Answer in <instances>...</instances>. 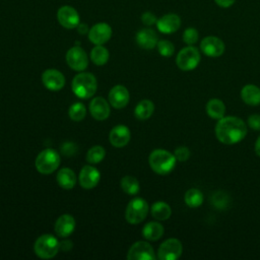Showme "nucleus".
Segmentation results:
<instances>
[{"mask_svg": "<svg viewBox=\"0 0 260 260\" xmlns=\"http://www.w3.org/2000/svg\"><path fill=\"white\" fill-rule=\"evenodd\" d=\"M241 99L248 106H258L260 104V87L255 84H246L241 89Z\"/></svg>", "mask_w": 260, "mask_h": 260, "instance_id": "22", "label": "nucleus"}, {"mask_svg": "<svg viewBox=\"0 0 260 260\" xmlns=\"http://www.w3.org/2000/svg\"><path fill=\"white\" fill-rule=\"evenodd\" d=\"M200 60V51L194 46H187L178 53L176 57V64L181 70L190 71L199 65Z\"/></svg>", "mask_w": 260, "mask_h": 260, "instance_id": "7", "label": "nucleus"}, {"mask_svg": "<svg viewBox=\"0 0 260 260\" xmlns=\"http://www.w3.org/2000/svg\"><path fill=\"white\" fill-rule=\"evenodd\" d=\"M101 179V174L92 166H84L79 173V184L83 189L94 188Z\"/></svg>", "mask_w": 260, "mask_h": 260, "instance_id": "16", "label": "nucleus"}, {"mask_svg": "<svg viewBox=\"0 0 260 260\" xmlns=\"http://www.w3.org/2000/svg\"><path fill=\"white\" fill-rule=\"evenodd\" d=\"M57 19L63 27L68 29L77 27L80 21V17L77 10L68 5H64L58 9Z\"/></svg>", "mask_w": 260, "mask_h": 260, "instance_id": "12", "label": "nucleus"}, {"mask_svg": "<svg viewBox=\"0 0 260 260\" xmlns=\"http://www.w3.org/2000/svg\"><path fill=\"white\" fill-rule=\"evenodd\" d=\"M77 29H78V31H79L81 35L87 32V26H86L85 24H80V23H79L78 26H77Z\"/></svg>", "mask_w": 260, "mask_h": 260, "instance_id": "41", "label": "nucleus"}, {"mask_svg": "<svg viewBox=\"0 0 260 260\" xmlns=\"http://www.w3.org/2000/svg\"><path fill=\"white\" fill-rule=\"evenodd\" d=\"M157 51L164 57H171L175 52V46L168 40H160L157 42Z\"/></svg>", "mask_w": 260, "mask_h": 260, "instance_id": "34", "label": "nucleus"}, {"mask_svg": "<svg viewBox=\"0 0 260 260\" xmlns=\"http://www.w3.org/2000/svg\"><path fill=\"white\" fill-rule=\"evenodd\" d=\"M246 123L239 117L228 116L217 120L215 125V136L217 140L226 145L241 142L247 135Z\"/></svg>", "mask_w": 260, "mask_h": 260, "instance_id": "1", "label": "nucleus"}, {"mask_svg": "<svg viewBox=\"0 0 260 260\" xmlns=\"http://www.w3.org/2000/svg\"><path fill=\"white\" fill-rule=\"evenodd\" d=\"M141 20L145 25H152L154 23H156L157 18L155 17V15L152 12L146 11L141 15Z\"/></svg>", "mask_w": 260, "mask_h": 260, "instance_id": "38", "label": "nucleus"}, {"mask_svg": "<svg viewBox=\"0 0 260 260\" xmlns=\"http://www.w3.org/2000/svg\"><path fill=\"white\" fill-rule=\"evenodd\" d=\"M200 50L205 56L216 58L224 53L225 46L221 39L215 36H207L201 41Z\"/></svg>", "mask_w": 260, "mask_h": 260, "instance_id": "10", "label": "nucleus"}, {"mask_svg": "<svg viewBox=\"0 0 260 260\" xmlns=\"http://www.w3.org/2000/svg\"><path fill=\"white\" fill-rule=\"evenodd\" d=\"M68 115L71 120L79 122L84 119L86 115V109L82 103H74L70 106L68 110Z\"/></svg>", "mask_w": 260, "mask_h": 260, "instance_id": "33", "label": "nucleus"}, {"mask_svg": "<svg viewBox=\"0 0 260 260\" xmlns=\"http://www.w3.org/2000/svg\"><path fill=\"white\" fill-rule=\"evenodd\" d=\"M138 46L145 50H151L156 47L158 39L156 32L151 28H142L136 34Z\"/></svg>", "mask_w": 260, "mask_h": 260, "instance_id": "21", "label": "nucleus"}, {"mask_svg": "<svg viewBox=\"0 0 260 260\" xmlns=\"http://www.w3.org/2000/svg\"><path fill=\"white\" fill-rule=\"evenodd\" d=\"M43 84L52 91L60 90L65 85L64 75L56 69H47L42 74Z\"/></svg>", "mask_w": 260, "mask_h": 260, "instance_id": "14", "label": "nucleus"}, {"mask_svg": "<svg viewBox=\"0 0 260 260\" xmlns=\"http://www.w3.org/2000/svg\"><path fill=\"white\" fill-rule=\"evenodd\" d=\"M214 2L222 8H229L231 6L234 5V3L236 2V0H214Z\"/></svg>", "mask_w": 260, "mask_h": 260, "instance_id": "39", "label": "nucleus"}, {"mask_svg": "<svg viewBox=\"0 0 260 260\" xmlns=\"http://www.w3.org/2000/svg\"><path fill=\"white\" fill-rule=\"evenodd\" d=\"M183 252V246L180 240L171 238L162 242L157 251V258L159 260H176Z\"/></svg>", "mask_w": 260, "mask_h": 260, "instance_id": "8", "label": "nucleus"}, {"mask_svg": "<svg viewBox=\"0 0 260 260\" xmlns=\"http://www.w3.org/2000/svg\"><path fill=\"white\" fill-rule=\"evenodd\" d=\"M247 124L250 128H252L255 131H260V115L259 114H253L248 117Z\"/></svg>", "mask_w": 260, "mask_h": 260, "instance_id": "37", "label": "nucleus"}, {"mask_svg": "<svg viewBox=\"0 0 260 260\" xmlns=\"http://www.w3.org/2000/svg\"><path fill=\"white\" fill-rule=\"evenodd\" d=\"M129 91L123 85H115L109 92V102L115 109H122L129 103Z\"/></svg>", "mask_w": 260, "mask_h": 260, "instance_id": "17", "label": "nucleus"}, {"mask_svg": "<svg viewBox=\"0 0 260 260\" xmlns=\"http://www.w3.org/2000/svg\"><path fill=\"white\" fill-rule=\"evenodd\" d=\"M148 162L152 171L158 175L170 174L176 167L177 159L174 153L166 149H154L148 156Z\"/></svg>", "mask_w": 260, "mask_h": 260, "instance_id": "2", "label": "nucleus"}, {"mask_svg": "<svg viewBox=\"0 0 260 260\" xmlns=\"http://www.w3.org/2000/svg\"><path fill=\"white\" fill-rule=\"evenodd\" d=\"M57 182L61 188L70 190L76 184V175L71 169L63 168L57 174Z\"/></svg>", "mask_w": 260, "mask_h": 260, "instance_id": "24", "label": "nucleus"}, {"mask_svg": "<svg viewBox=\"0 0 260 260\" xmlns=\"http://www.w3.org/2000/svg\"><path fill=\"white\" fill-rule=\"evenodd\" d=\"M60 249V243L58 240L50 234L40 236L35 242L34 250L37 256L42 259H50L56 256Z\"/></svg>", "mask_w": 260, "mask_h": 260, "instance_id": "5", "label": "nucleus"}, {"mask_svg": "<svg viewBox=\"0 0 260 260\" xmlns=\"http://www.w3.org/2000/svg\"><path fill=\"white\" fill-rule=\"evenodd\" d=\"M199 39V32L195 27H188L183 32V41L188 46H193Z\"/></svg>", "mask_w": 260, "mask_h": 260, "instance_id": "35", "label": "nucleus"}, {"mask_svg": "<svg viewBox=\"0 0 260 260\" xmlns=\"http://www.w3.org/2000/svg\"><path fill=\"white\" fill-rule=\"evenodd\" d=\"M60 160V154L55 149L46 148L38 154L35 165L39 173L49 175L59 168Z\"/></svg>", "mask_w": 260, "mask_h": 260, "instance_id": "4", "label": "nucleus"}, {"mask_svg": "<svg viewBox=\"0 0 260 260\" xmlns=\"http://www.w3.org/2000/svg\"><path fill=\"white\" fill-rule=\"evenodd\" d=\"M154 112V104L149 100L140 101L134 110V115L139 120L148 119Z\"/></svg>", "mask_w": 260, "mask_h": 260, "instance_id": "27", "label": "nucleus"}, {"mask_svg": "<svg viewBox=\"0 0 260 260\" xmlns=\"http://www.w3.org/2000/svg\"><path fill=\"white\" fill-rule=\"evenodd\" d=\"M131 137L130 130L125 125H118L115 126L110 134H109V140L110 143L114 147H124L129 142Z\"/></svg>", "mask_w": 260, "mask_h": 260, "instance_id": "18", "label": "nucleus"}, {"mask_svg": "<svg viewBox=\"0 0 260 260\" xmlns=\"http://www.w3.org/2000/svg\"><path fill=\"white\" fill-rule=\"evenodd\" d=\"M66 62L75 71H83L88 65V58L85 51L78 47H72L66 53Z\"/></svg>", "mask_w": 260, "mask_h": 260, "instance_id": "11", "label": "nucleus"}, {"mask_svg": "<svg viewBox=\"0 0 260 260\" xmlns=\"http://www.w3.org/2000/svg\"><path fill=\"white\" fill-rule=\"evenodd\" d=\"M96 78L88 72H81L74 76L71 83V88L74 94L80 99H89L96 91Z\"/></svg>", "mask_w": 260, "mask_h": 260, "instance_id": "3", "label": "nucleus"}, {"mask_svg": "<svg viewBox=\"0 0 260 260\" xmlns=\"http://www.w3.org/2000/svg\"><path fill=\"white\" fill-rule=\"evenodd\" d=\"M148 210V203L143 198L136 197L128 203L125 210V218L131 224L140 223L147 216Z\"/></svg>", "mask_w": 260, "mask_h": 260, "instance_id": "6", "label": "nucleus"}, {"mask_svg": "<svg viewBox=\"0 0 260 260\" xmlns=\"http://www.w3.org/2000/svg\"><path fill=\"white\" fill-rule=\"evenodd\" d=\"M89 112L92 118H94L95 120H106L110 116V105L102 96L94 98L89 104Z\"/></svg>", "mask_w": 260, "mask_h": 260, "instance_id": "19", "label": "nucleus"}, {"mask_svg": "<svg viewBox=\"0 0 260 260\" xmlns=\"http://www.w3.org/2000/svg\"><path fill=\"white\" fill-rule=\"evenodd\" d=\"M204 200L203 193L197 188H190L186 191L184 195V201L187 206L191 208H196L202 205Z\"/></svg>", "mask_w": 260, "mask_h": 260, "instance_id": "28", "label": "nucleus"}, {"mask_svg": "<svg viewBox=\"0 0 260 260\" xmlns=\"http://www.w3.org/2000/svg\"><path fill=\"white\" fill-rule=\"evenodd\" d=\"M212 205L217 209H225L231 203V198L228 193L223 191H216L211 197Z\"/></svg>", "mask_w": 260, "mask_h": 260, "instance_id": "32", "label": "nucleus"}, {"mask_svg": "<svg viewBox=\"0 0 260 260\" xmlns=\"http://www.w3.org/2000/svg\"><path fill=\"white\" fill-rule=\"evenodd\" d=\"M164 226L158 221H149L142 229V236L148 241H157L164 235Z\"/></svg>", "mask_w": 260, "mask_h": 260, "instance_id": "25", "label": "nucleus"}, {"mask_svg": "<svg viewBox=\"0 0 260 260\" xmlns=\"http://www.w3.org/2000/svg\"><path fill=\"white\" fill-rule=\"evenodd\" d=\"M190 149L187 147V146H184V145H181V146H178L175 151H174V155L176 157V159L178 161H186L187 159H189L190 157Z\"/></svg>", "mask_w": 260, "mask_h": 260, "instance_id": "36", "label": "nucleus"}, {"mask_svg": "<svg viewBox=\"0 0 260 260\" xmlns=\"http://www.w3.org/2000/svg\"><path fill=\"white\" fill-rule=\"evenodd\" d=\"M112 37V28L106 22H99L88 30V39L94 45H104Z\"/></svg>", "mask_w": 260, "mask_h": 260, "instance_id": "13", "label": "nucleus"}, {"mask_svg": "<svg viewBox=\"0 0 260 260\" xmlns=\"http://www.w3.org/2000/svg\"><path fill=\"white\" fill-rule=\"evenodd\" d=\"M122 190L128 195H135L139 192V182L133 176H125L121 180Z\"/></svg>", "mask_w": 260, "mask_h": 260, "instance_id": "30", "label": "nucleus"}, {"mask_svg": "<svg viewBox=\"0 0 260 260\" xmlns=\"http://www.w3.org/2000/svg\"><path fill=\"white\" fill-rule=\"evenodd\" d=\"M150 212L156 220H167L172 214V208L165 201H156L151 205Z\"/></svg>", "mask_w": 260, "mask_h": 260, "instance_id": "26", "label": "nucleus"}, {"mask_svg": "<svg viewBox=\"0 0 260 260\" xmlns=\"http://www.w3.org/2000/svg\"><path fill=\"white\" fill-rule=\"evenodd\" d=\"M205 111L208 117L214 120H219L224 117L225 105L219 99H210L205 106Z\"/></svg>", "mask_w": 260, "mask_h": 260, "instance_id": "23", "label": "nucleus"}, {"mask_svg": "<svg viewBox=\"0 0 260 260\" xmlns=\"http://www.w3.org/2000/svg\"><path fill=\"white\" fill-rule=\"evenodd\" d=\"M106 155V150L103 146L101 145H94L91 148L88 149L87 154H86V160L90 165H95L99 164L104 159Z\"/></svg>", "mask_w": 260, "mask_h": 260, "instance_id": "31", "label": "nucleus"}, {"mask_svg": "<svg viewBox=\"0 0 260 260\" xmlns=\"http://www.w3.org/2000/svg\"><path fill=\"white\" fill-rule=\"evenodd\" d=\"M155 24L160 32L170 35L177 31L180 28L181 18L176 13H168L158 18Z\"/></svg>", "mask_w": 260, "mask_h": 260, "instance_id": "15", "label": "nucleus"}, {"mask_svg": "<svg viewBox=\"0 0 260 260\" xmlns=\"http://www.w3.org/2000/svg\"><path fill=\"white\" fill-rule=\"evenodd\" d=\"M156 258L151 245L144 241L134 243L127 254L128 260H154Z\"/></svg>", "mask_w": 260, "mask_h": 260, "instance_id": "9", "label": "nucleus"}, {"mask_svg": "<svg viewBox=\"0 0 260 260\" xmlns=\"http://www.w3.org/2000/svg\"><path fill=\"white\" fill-rule=\"evenodd\" d=\"M255 152L258 156H260V135L258 136V138L255 142Z\"/></svg>", "mask_w": 260, "mask_h": 260, "instance_id": "40", "label": "nucleus"}, {"mask_svg": "<svg viewBox=\"0 0 260 260\" xmlns=\"http://www.w3.org/2000/svg\"><path fill=\"white\" fill-rule=\"evenodd\" d=\"M109 57L110 53L108 49L105 48L103 45H96L94 48H92L90 52V59L98 66L105 65L108 62Z\"/></svg>", "mask_w": 260, "mask_h": 260, "instance_id": "29", "label": "nucleus"}, {"mask_svg": "<svg viewBox=\"0 0 260 260\" xmlns=\"http://www.w3.org/2000/svg\"><path fill=\"white\" fill-rule=\"evenodd\" d=\"M75 219L70 214H63L55 222V232L61 238L70 236L75 229Z\"/></svg>", "mask_w": 260, "mask_h": 260, "instance_id": "20", "label": "nucleus"}]
</instances>
